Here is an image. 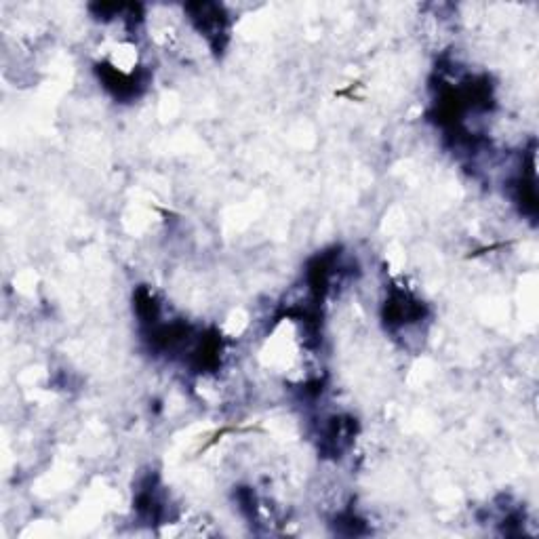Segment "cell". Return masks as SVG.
<instances>
[{
    "mask_svg": "<svg viewBox=\"0 0 539 539\" xmlns=\"http://www.w3.org/2000/svg\"><path fill=\"white\" fill-rule=\"evenodd\" d=\"M192 24L201 32L215 51L224 47L228 38V15L219 5H188Z\"/></svg>",
    "mask_w": 539,
    "mask_h": 539,
    "instance_id": "1",
    "label": "cell"
}]
</instances>
